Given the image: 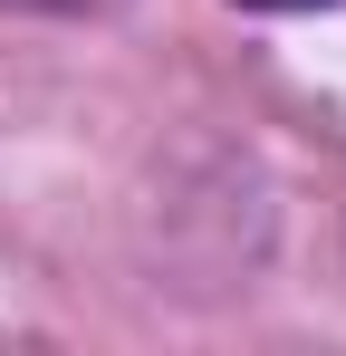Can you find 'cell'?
I'll use <instances>...</instances> for the list:
<instances>
[{
	"label": "cell",
	"mask_w": 346,
	"mask_h": 356,
	"mask_svg": "<svg viewBox=\"0 0 346 356\" xmlns=\"http://www.w3.org/2000/svg\"><path fill=\"white\" fill-rule=\"evenodd\" d=\"M240 10H318V0H240Z\"/></svg>",
	"instance_id": "6da1fadb"
}]
</instances>
